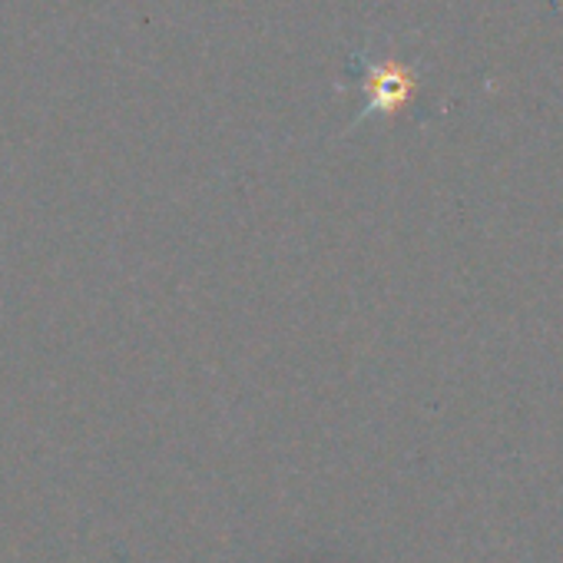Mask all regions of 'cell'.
Here are the masks:
<instances>
[{"instance_id":"1","label":"cell","mask_w":563,"mask_h":563,"mask_svg":"<svg viewBox=\"0 0 563 563\" xmlns=\"http://www.w3.org/2000/svg\"><path fill=\"white\" fill-rule=\"evenodd\" d=\"M352 67H355L358 87L365 93L362 120L365 117H391V113H398L415 97L418 74L408 64L355 54L352 57Z\"/></svg>"}]
</instances>
